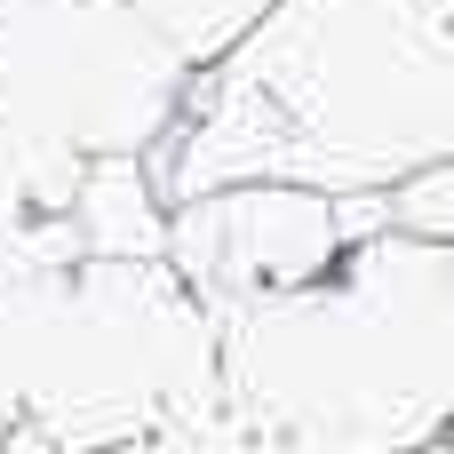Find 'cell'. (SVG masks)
Instances as JSON below:
<instances>
[{
	"label": "cell",
	"instance_id": "obj_1",
	"mask_svg": "<svg viewBox=\"0 0 454 454\" xmlns=\"http://www.w3.org/2000/svg\"><path fill=\"white\" fill-rule=\"evenodd\" d=\"M439 160H454V0H279L200 72L152 168L176 207L215 184L391 200Z\"/></svg>",
	"mask_w": 454,
	"mask_h": 454
},
{
	"label": "cell",
	"instance_id": "obj_2",
	"mask_svg": "<svg viewBox=\"0 0 454 454\" xmlns=\"http://www.w3.org/2000/svg\"><path fill=\"white\" fill-rule=\"evenodd\" d=\"M223 407L303 454H431L454 439V247L367 231L271 303L223 311Z\"/></svg>",
	"mask_w": 454,
	"mask_h": 454
},
{
	"label": "cell",
	"instance_id": "obj_3",
	"mask_svg": "<svg viewBox=\"0 0 454 454\" xmlns=\"http://www.w3.org/2000/svg\"><path fill=\"white\" fill-rule=\"evenodd\" d=\"M223 407V327L168 255L72 263L48 287L8 454H120Z\"/></svg>",
	"mask_w": 454,
	"mask_h": 454
},
{
	"label": "cell",
	"instance_id": "obj_4",
	"mask_svg": "<svg viewBox=\"0 0 454 454\" xmlns=\"http://www.w3.org/2000/svg\"><path fill=\"white\" fill-rule=\"evenodd\" d=\"M192 88L136 0H0V120L72 160H160Z\"/></svg>",
	"mask_w": 454,
	"mask_h": 454
},
{
	"label": "cell",
	"instance_id": "obj_5",
	"mask_svg": "<svg viewBox=\"0 0 454 454\" xmlns=\"http://www.w3.org/2000/svg\"><path fill=\"white\" fill-rule=\"evenodd\" d=\"M367 231H383V200H335V192H303V184H215V192L176 200L168 263L223 319V311L327 279L351 255V239H367Z\"/></svg>",
	"mask_w": 454,
	"mask_h": 454
},
{
	"label": "cell",
	"instance_id": "obj_6",
	"mask_svg": "<svg viewBox=\"0 0 454 454\" xmlns=\"http://www.w3.org/2000/svg\"><path fill=\"white\" fill-rule=\"evenodd\" d=\"M80 176H88V160H72L56 144L24 136L16 120H0V279L80 263V239H72Z\"/></svg>",
	"mask_w": 454,
	"mask_h": 454
},
{
	"label": "cell",
	"instance_id": "obj_7",
	"mask_svg": "<svg viewBox=\"0 0 454 454\" xmlns=\"http://www.w3.org/2000/svg\"><path fill=\"white\" fill-rule=\"evenodd\" d=\"M168 192L152 160H88L80 176V207H72V239L80 263H152L168 255Z\"/></svg>",
	"mask_w": 454,
	"mask_h": 454
},
{
	"label": "cell",
	"instance_id": "obj_8",
	"mask_svg": "<svg viewBox=\"0 0 454 454\" xmlns=\"http://www.w3.org/2000/svg\"><path fill=\"white\" fill-rule=\"evenodd\" d=\"M136 8L168 32V48H176L192 72H215V64H223V56H231L279 0H136Z\"/></svg>",
	"mask_w": 454,
	"mask_h": 454
},
{
	"label": "cell",
	"instance_id": "obj_9",
	"mask_svg": "<svg viewBox=\"0 0 454 454\" xmlns=\"http://www.w3.org/2000/svg\"><path fill=\"white\" fill-rule=\"evenodd\" d=\"M279 447H287V439L239 423L231 407H207V415H192V423H176V431H160V439H136V447H120V454H279Z\"/></svg>",
	"mask_w": 454,
	"mask_h": 454
},
{
	"label": "cell",
	"instance_id": "obj_10",
	"mask_svg": "<svg viewBox=\"0 0 454 454\" xmlns=\"http://www.w3.org/2000/svg\"><path fill=\"white\" fill-rule=\"evenodd\" d=\"M383 223H391V231H415V239L454 247V160L423 168V176H407V184L383 200Z\"/></svg>",
	"mask_w": 454,
	"mask_h": 454
},
{
	"label": "cell",
	"instance_id": "obj_11",
	"mask_svg": "<svg viewBox=\"0 0 454 454\" xmlns=\"http://www.w3.org/2000/svg\"><path fill=\"white\" fill-rule=\"evenodd\" d=\"M431 454H454V439H439V447H431Z\"/></svg>",
	"mask_w": 454,
	"mask_h": 454
}]
</instances>
